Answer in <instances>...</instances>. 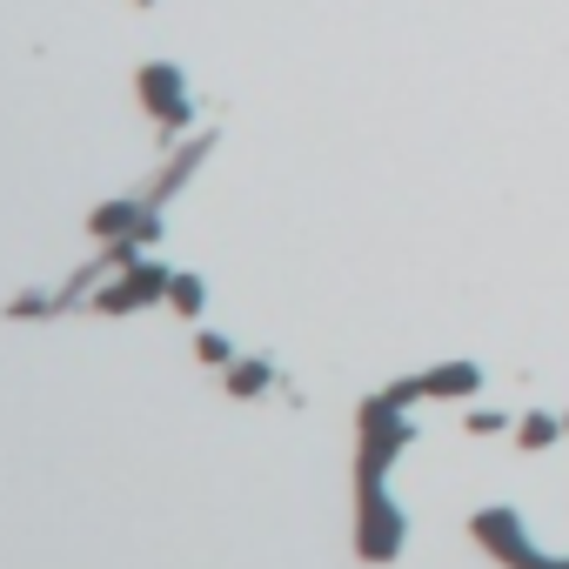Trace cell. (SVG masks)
<instances>
[{
  "instance_id": "obj_1",
  "label": "cell",
  "mask_w": 569,
  "mask_h": 569,
  "mask_svg": "<svg viewBox=\"0 0 569 569\" xmlns=\"http://www.w3.org/2000/svg\"><path fill=\"white\" fill-rule=\"evenodd\" d=\"M409 402H402L395 389H382V395H369L362 409H355V556L362 562H395L402 556V510L389 503V469H395V456L416 442V429H409Z\"/></svg>"
},
{
  "instance_id": "obj_2",
  "label": "cell",
  "mask_w": 569,
  "mask_h": 569,
  "mask_svg": "<svg viewBox=\"0 0 569 569\" xmlns=\"http://www.w3.org/2000/svg\"><path fill=\"white\" fill-rule=\"evenodd\" d=\"M469 536H475L482 549H490L503 569H569V556H549V549H536V543H529V529H523V516H516L510 503L475 510Z\"/></svg>"
},
{
  "instance_id": "obj_3",
  "label": "cell",
  "mask_w": 569,
  "mask_h": 569,
  "mask_svg": "<svg viewBox=\"0 0 569 569\" xmlns=\"http://www.w3.org/2000/svg\"><path fill=\"white\" fill-rule=\"evenodd\" d=\"M168 282H175V269L168 262H134V269H114V282H101L95 288V308L101 315H134V308H147V302H168Z\"/></svg>"
},
{
  "instance_id": "obj_4",
  "label": "cell",
  "mask_w": 569,
  "mask_h": 569,
  "mask_svg": "<svg viewBox=\"0 0 569 569\" xmlns=\"http://www.w3.org/2000/svg\"><path fill=\"white\" fill-rule=\"evenodd\" d=\"M402 402H469L475 389H482V362H469V355H456V362H436V369H423V375H409V382H389Z\"/></svg>"
},
{
  "instance_id": "obj_5",
  "label": "cell",
  "mask_w": 569,
  "mask_h": 569,
  "mask_svg": "<svg viewBox=\"0 0 569 569\" xmlns=\"http://www.w3.org/2000/svg\"><path fill=\"white\" fill-rule=\"evenodd\" d=\"M141 101L161 128H188V95H182L175 67H141Z\"/></svg>"
},
{
  "instance_id": "obj_6",
  "label": "cell",
  "mask_w": 569,
  "mask_h": 569,
  "mask_svg": "<svg viewBox=\"0 0 569 569\" xmlns=\"http://www.w3.org/2000/svg\"><path fill=\"white\" fill-rule=\"evenodd\" d=\"M147 215H154V201H147V195H128V201L95 208V215H88V234H95V241H121V234H141Z\"/></svg>"
},
{
  "instance_id": "obj_7",
  "label": "cell",
  "mask_w": 569,
  "mask_h": 569,
  "mask_svg": "<svg viewBox=\"0 0 569 569\" xmlns=\"http://www.w3.org/2000/svg\"><path fill=\"white\" fill-rule=\"evenodd\" d=\"M221 382H228V395H234V402L269 395V389H275V362H269V355H234V362L221 369Z\"/></svg>"
},
{
  "instance_id": "obj_8",
  "label": "cell",
  "mask_w": 569,
  "mask_h": 569,
  "mask_svg": "<svg viewBox=\"0 0 569 569\" xmlns=\"http://www.w3.org/2000/svg\"><path fill=\"white\" fill-rule=\"evenodd\" d=\"M562 436H569V423H562V416H549V409L516 416V442H523V449H549V442H562Z\"/></svg>"
},
{
  "instance_id": "obj_9",
  "label": "cell",
  "mask_w": 569,
  "mask_h": 569,
  "mask_svg": "<svg viewBox=\"0 0 569 569\" xmlns=\"http://www.w3.org/2000/svg\"><path fill=\"white\" fill-rule=\"evenodd\" d=\"M201 154H208V141H195V147H182V154L168 161V168H161V182L147 188V201H154V208H161V201H168V195H175V188H182V182L195 175V161H201Z\"/></svg>"
},
{
  "instance_id": "obj_10",
  "label": "cell",
  "mask_w": 569,
  "mask_h": 569,
  "mask_svg": "<svg viewBox=\"0 0 569 569\" xmlns=\"http://www.w3.org/2000/svg\"><path fill=\"white\" fill-rule=\"evenodd\" d=\"M168 308L195 321V315L208 308V282H201V275H175V282H168Z\"/></svg>"
},
{
  "instance_id": "obj_11",
  "label": "cell",
  "mask_w": 569,
  "mask_h": 569,
  "mask_svg": "<svg viewBox=\"0 0 569 569\" xmlns=\"http://www.w3.org/2000/svg\"><path fill=\"white\" fill-rule=\"evenodd\" d=\"M195 355H201L208 369H228V362H234V342L215 336V329H201V336H195Z\"/></svg>"
},
{
  "instance_id": "obj_12",
  "label": "cell",
  "mask_w": 569,
  "mask_h": 569,
  "mask_svg": "<svg viewBox=\"0 0 569 569\" xmlns=\"http://www.w3.org/2000/svg\"><path fill=\"white\" fill-rule=\"evenodd\" d=\"M462 429H469V436H503V429H516V423H510L503 409H462Z\"/></svg>"
},
{
  "instance_id": "obj_13",
  "label": "cell",
  "mask_w": 569,
  "mask_h": 569,
  "mask_svg": "<svg viewBox=\"0 0 569 569\" xmlns=\"http://www.w3.org/2000/svg\"><path fill=\"white\" fill-rule=\"evenodd\" d=\"M562 423H569V409H562Z\"/></svg>"
}]
</instances>
